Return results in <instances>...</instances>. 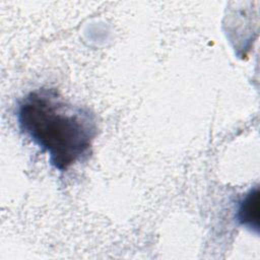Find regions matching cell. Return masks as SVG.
<instances>
[{
  "mask_svg": "<svg viewBox=\"0 0 260 260\" xmlns=\"http://www.w3.org/2000/svg\"><path fill=\"white\" fill-rule=\"evenodd\" d=\"M22 133L48 153L49 161L63 172L87 153L96 135L94 115L66 102L55 88L28 92L17 106Z\"/></svg>",
  "mask_w": 260,
  "mask_h": 260,
  "instance_id": "6da1fadb",
  "label": "cell"
},
{
  "mask_svg": "<svg viewBox=\"0 0 260 260\" xmlns=\"http://www.w3.org/2000/svg\"><path fill=\"white\" fill-rule=\"evenodd\" d=\"M258 196L257 188L251 190L242 200L237 213L238 221L251 230L252 228L258 229Z\"/></svg>",
  "mask_w": 260,
  "mask_h": 260,
  "instance_id": "7a4b0ae2",
  "label": "cell"
}]
</instances>
